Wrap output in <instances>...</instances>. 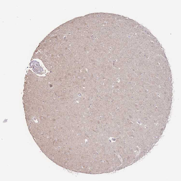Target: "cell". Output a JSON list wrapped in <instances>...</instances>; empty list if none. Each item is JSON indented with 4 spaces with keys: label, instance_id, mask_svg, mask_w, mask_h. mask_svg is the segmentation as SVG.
<instances>
[{
    "label": "cell",
    "instance_id": "1",
    "mask_svg": "<svg viewBox=\"0 0 181 181\" xmlns=\"http://www.w3.org/2000/svg\"><path fill=\"white\" fill-rule=\"evenodd\" d=\"M30 66L32 68L34 72L36 74H40L42 72V68L41 67L39 62L36 61H32L30 63Z\"/></svg>",
    "mask_w": 181,
    "mask_h": 181
}]
</instances>
